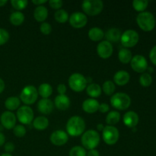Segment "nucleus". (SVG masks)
Masks as SVG:
<instances>
[{
    "instance_id": "obj_38",
    "label": "nucleus",
    "mask_w": 156,
    "mask_h": 156,
    "mask_svg": "<svg viewBox=\"0 0 156 156\" xmlns=\"http://www.w3.org/2000/svg\"><path fill=\"white\" fill-rule=\"evenodd\" d=\"M9 39V34L5 29L0 28V46L4 45Z\"/></svg>"
},
{
    "instance_id": "obj_2",
    "label": "nucleus",
    "mask_w": 156,
    "mask_h": 156,
    "mask_svg": "<svg viewBox=\"0 0 156 156\" xmlns=\"http://www.w3.org/2000/svg\"><path fill=\"white\" fill-rule=\"evenodd\" d=\"M100 135L94 129H90L82 134L81 141L85 149L92 150L95 149V148L98 146L100 143Z\"/></svg>"
},
{
    "instance_id": "obj_49",
    "label": "nucleus",
    "mask_w": 156,
    "mask_h": 156,
    "mask_svg": "<svg viewBox=\"0 0 156 156\" xmlns=\"http://www.w3.org/2000/svg\"><path fill=\"white\" fill-rule=\"evenodd\" d=\"M97 128H98V130L103 131L105 126H104V125L102 124V123H99V124L97 125Z\"/></svg>"
},
{
    "instance_id": "obj_10",
    "label": "nucleus",
    "mask_w": 156,
    "mask_h": 156,
    "mask_svg": "<svg viewBox=\"0 0 156 156\" xmlns=\"http://www.w3.org/2000/svg\"><path fill=\"white\" fill-rule=\"evenodd\" d=\"M17 118L23 124H30L34 120V112L29 106H22L17 111Z\"/></svg>"
},
{
    "instance_id": "obj_16",
    "label": "nucleus",
    "mask_w": 156,
    "mask_h": 156,
    "mask_svg": "<svg viewBox=\"0 0 156 156\" xmlns=\"http://www.w3.org/2000/svg\"><path fill=\"white\" fill-rule=\"evenodd\" d=\"M123 121L127 127L134 128L139 123L138 114L134 111H128L123 116Z\"/></svg>"
},
{
    "instance_id": "obj_5",
    "label": "nucleus",
    "mask_w": 156,
    "mask_h": 156,
    "mask_svg": "<svg viewBox=\"0 0 156 156\" xmlns=\"http://www.w3.org/2000/svg\"><path fill=\"white\" fill-rule=\"evenodd\" d=\"M82 8L87 15L94 16L101 12L104 3L101 0H85L82 2Z\"/></svg>"
},
{
    "instance_id": "obj_28",
    "label": "nucleus",
    "mask_w": 156,
    "mask_h": 156,
    "mask_svg": "<svg viewBox=\"0 0 156 156\" xmlns=\"http://www.w3.org/2000/svg\"><path fill=\"white\" fill-rule=\"evenodd\" d=\"M20 101L19 98L15 96H12V97H9L6 99L5 102V106L7 108L8 110L10 111H15V110L18 109V107L20 106Z\"/></svg>"
},
{
    "instance_id": "obj_45",
    "label": "nucleus",
    "mask_w": 156,
    "mask_h": 156,
    "mask_svg": "<svg viewBox=\"0 0 156 156\" xmlns=\"http://www.w3.org/2000/svg\"><path fill=\"white\" fill-rule=\"evenodd\" d=\"M86 156H100L99 152L96 149H92V150H89L87 153Z\"/></svg>"
},
{
    "instance_id": "obj_32",
    "label": "nucleus",
    "mask_w": 156,
    "mask_h": 156,
    "mask_svg": "<svg viewBox=\"0 0 156 156\" xmlns=\"http://www.w3.org/2000/svg\"><path fill=\"white\" fill-rule=\"evenodd\" d=\"M148 4H149V2L147 0H134L133 2V6L134 9L140 12H144L145 9L147 8Z\"/></svg>"
},
{
    "instance_id": "obj_3",
    "label": "nucleus",
    "mask_w": 156,
    "mask_h": 156,
    "mask_svg": "<svg viewBox=\"0 0 156 156\" xmlns=\"http://www.w3.org/2000/svg\"><path fill=\"white\" fill-rule=\"evenodd\" d=\"M136 22L139 27L144 31H151L155 27V17L151 12H143L136 17Z\"/></svg>"
},
{
    "instance_id": "obj_4",
    "label": "nucleus",
    "mask_w": 156,
    "mask_h": 156,
    "mask_svg": "<svg viewBox=\"0 0 156 156\" xmlns=\"http://www.w3.org/2000/svg\"><path fill=\"white\" fill-rule=\"evenodd\" d=\"M111 104L115 109L124 111L126 110L131 104V98L125 93H115L111 98Z\"/></svg>"
},
{
    "instance_id": "obj_41",
    "label": "nucleus",
    "mask_w": 156,
    "mask_h": 156,
    "mask_svg": "<svg viewBox=\"0 0 156 156\" xmlns=\"http://www.w3.org/2000/svg\"><path fill=\"white\" fill-rule=\"evenodd\" d=\"M5 151L6 152V153H12V152H14V150H15V145H14V143H7L5 144Z\"/></svg>"
},
{
    "instance_id": "obj_40",
    "label": "nucleus",
    "mask_w": 156,
    "mask_h": 156,
    "mask_svg": "<svg viewBox=\"0 0 156 156\" xmlns=\"http://www.w3.org/2000/svg\"><path fill=\"white\" fill-rule=\"evenodd\" d=\"M49 4H50V7L53 8L54 9H59V8H61L62 6V0H50L49 2Z\"/></svg>"
},
{
    "instance_id": "obj_1",
    "label": "nucleus",
    "mask_w": 156,
    "mask_h": 156,
    "mask_svg": "<svg viewBox=\"0 0 156 156\" xmlns=\"http://www.w3.org/2000/svg\"><path fill=\"white\" fill-rule=\"evenodd\" d=\"M85 129V120L79 116L69 118L66 123V130L72 136H79L83 134Z\"/></svg>"
},
{
    "instance_id": "obj_23",
    "label": "nucleus",
    "mask_w": 156,
    "mask_h": 156,
    "mask_svg": "<svg viewBox=\"0 0 156 156\" xmlns=\"http://www.w3.org/2000/svg\"><path fill=\"white\" fill-rule=\"evenodd\" d=\"M33 126L37 130H44L49 126V120L46 117L40 116L33 120Z\"/></svg>"
},
{
    "instance_id": "obj_7",
    "label": "nucleus",
    "mask_w": 156,
    "mask_h": 156,
    "mask_svg": "<svg viewBox=\"0 0 156 156\" xmlns=\"http://www.w3.org/2000/svg\"><path fill=\"white\" fill-rule=\"evenodd\" d=\"M38 97V91L33 85H27L24 87L21 91L20 98L21 101L27 105H33Z\"/></svg>"
},
{
    "instance_id": "obj_42",
    "label": "nucleus",
    "mask_w": 156,
    "mask_h": 156,
    "mask_svg": "<svg viewBox=\"0 0 156 156\" xmlns=\"http://www.w3.org/2000/svg\"><path fill=\"white\" fill-rule=\"evenodd\" d=\"M149 58L152 63L156 66V46L152 47V49L151 50L150 53H149Z\"/></svg>"
},
{
    "instance_id": "obj_19",
    "label": "nucleus",
    "mask_w": 156,
    "mask_h": 156,
    "mask_svg": "<svg viewBox=\"0 0 156 156\" xmlns=\"http://www.w3.org/2000/svg\"><path fill=\"white\" fill-rule=\"evenodd\" d=\"M55 105L60 111H66L70 106V100L66 94H59L55 98Z\"/></svg>"
},
{
    "instance_id": "obj_18",
    "label": "nucleus",
    "mask_w": 156,
    "mask_h": 156,
    "mask_svg": "<svg viewBox=\"0 0 156 156\" xmlns=\"http://www.w3.org/2000/svg\"><path fill=\"white\" fill-rule=\"evenodd\" d=\"M99 102L96 99L88 98L86 99L82 103V109L85 112L88 114H94L98 111Z\"/></svg>"
},
{
    "instance_id": "obj_11",
    "label": "nucleus",
    "mask_w": 156,
    "mask_h": 156,
    "mask_svg": "<svg viewBox=\"0 0 156 156\" xmlns=\"http://www.w3.org/2000/svg\"><path fill=\"white\" fill-rule=\"evenodd\" d=\"M131 67L136 73H144L148 68V62L146 58L142 55H136L130 61Z\"/></svg>"
},
{
    "instance_id": "obj_48",
    "label": "nucleus",
    "mask_w": 156,
    "mask_h": 156,
    "mask_svg": "<svg viewBox=\"0 0 156 156\" xmlns=\"http://www.w3.org/2000/svg\"><path fill=\"white\" fill-rule=\"evenodd\" d=\"M5 89V82L2 79L0 78V94L4 91Z\"/></svg>"
},
{
    "instance_id": "obj_47",
    "label": "nucleus",
    "mask_w": 156,
    "mask_h": 156,
    "mask_svg": "<svg viewBox=\"0 0 156 156\" xmlns=\"http://www.w3.org/2000/svg\"><path fill=\"white\" fill-rule=\"evenodd\" d=\"M5 141V136L0 132V147L4 145Z\"/></svg>"
},
{
    "instance_id": "obj_29",
    "label": "nucleus",
    "mask_w": 156,
    "mask_h": 156,
    "mask_svg": "<svg viewBox=\"0 0 156 156\" xmlns=\"http://www.w3.org/2000/svg\"><path fill=\"white\" fill-rule=\"evenodd\" d=\"M37 91L43 98H48L53 93V88L50 84L43 83L39 86Z\"/></svg>"
},
{
    "instance_id": "obj_14",
    "label": "nucleus",
    "mask_w": 156,
    "mask_h": 156,
    "mask_svg": "<svg viewBox=\"0 0 156 156\" xmlns=\"http://www.w3.org/2000/svg\"><path fill=\"white\" fill-rule=\"evenodd\" d=\"M0 121L3 127L7 129H13L16 124V117L11 111H5L0 117Z\"/></svg>"
},
{
    "instance_id": "obj_13",
    "label": "nucleus",
    "mask_w": 156,
    "mask_h": 156,
    "mask_svg": "<svg viewBox=\"0 0 156 156\" xmlns=\"http://www.w3.org/2000/svg\"><path fill=\"white\" fill-rule=\"evenodd\" d=\"M113 45L107 41L99 43L97 47V53L102 59H108L113 53Z\"/></svg>"
},
{
    "instance_id": "obj_51",
    "label": "nucleus",
    "mask_w": 156,
    "mask_h": 156,
    "mask_svg": "<svg viewBox=\"0 0 156 156\" xmlns=\"http://www.w3.org/2000/svg\"><path fill=\"white\" fill-rule=\"evenodd\" d=\"M0 156H12L11 154H9V153H4V154H2Z\"/></svg>"
},
{
    "instance_id": "obj_35",
    "label": "nucleus",
    "mask_w": 156,
    "mask_h": 156,
    "mask_svg": "<svg viewBox=\"0 0 156 156\" xmlns=\"http://www.w3.org/2000/svg\"><path fill=\"white\" fill-rule=\"evenodd\" d=\"M86 150L82 146H74L69 151V156H86Z\"/></svg>"
},
{
    "instance_id": "obj_30",
    "label": "nucleus",
    "mask_w": 156,
    "mask_h": 156,
    "mask_svg": "<svg viewBox=\"0 0 156 156\" xmlns=\"http://www.w3.org/2000/svg\"><path fill=\"white\" fill-rule=\"evenodd\" d=\"M120 120V113L117 112V111H111L110 113H108V114L106 117V123L108 124H109L110 126H113V125H115L117 123H118V122Z\"/></svg>"
},
{
    "instance_id": "obj_8",
    "label": "nucleus",
    "mask_w": 156,
    "mask_h": 156,
    "mask_svg": "<svg viewBox=\"0 0 156 156\" xmlns=\"http://www.w3.org/2000/svg\"><path fill=\"white\" fill-rule=\"evenodd\" d=\"M139 39H140L139 34L136 30L129 29L122 34L120 42L125 48H129L136 45Z\"/></svg>"
},
{
    "instance_id": "obj_33",
    "label": "nucleus",
    "mask_w": 156,
    "mask_h": 156,
    "mask_svg": "<svg viewBox=\"0 0 156 156\" xmlns=\"http://www.w3.org/2000/svg\"><path fill=\"white\" fill-rule=\"evenodd\" d=\"M152 82V77L149 73H145L140 76V83L143 87L150 86Z\"/></svg>"
},
{
    "instance_id": "obj_9",
    "label": "nucleus",
    "mask_w": 156,
    "mask_h": 156,
    "mask_svg": "<svg viewBox=\"0 0 156 156\" xmlns=\"http://www.w3.org/2000/svg\"><path fill=\"white\" fill-rule=\"evenodd\" d=\"M102 132H103L102 133V138L106 144L112 146L118 141L120 134H119L118 129L115 126H105Z\"/></svg>"
},
{
    "instance_id": "obj_31",
    "label": "nucleus",
    "mask_w": 156,
    "mask_h": 156,
    "mask_svg": "<svg viewBox=\"0 0 156 156\" xmlns=\"http://www.w3.org/2000/svg\"><path fill=\"white\" fill-rule=\"evenodd\" d=\"M54 18L57 22L65 23L69 20V15L66 10L59 9L55 12Z\"/></svg>"
},
{
    "instance_id": "obj_46",
    "label": "nucleus",
    "mask_w": 156,
    "mask_h": 156,
    "mask_svg": "<svg viewBox=\"0 0 156 156\" xmlns=\"http://www.w3.org/2000/svg\"><path fill=\"white\" fill-rule=\"evenodd\" d=\"M32 2H33L34 4L37 5V6H40V5H42L43 4L47 2V1H46V0H33Z\"/></svg>"
},
{
    "instance_id": "obj_44",
    "label": "nucleus",
    "mask_w": 156,
    "mask_h": 156,
    "mask_svg": "<svg viewBox=\"0 0 156 156\" xmlns=\"http://www.w3.org/2000/svg\"><path fill=\"white\" fill-rule=\"evenodd\" d=\"M57 91L59 94H65L66 92V86L64 84H59L57 86Z\"/></svg>"
},
{
    "instance_id": "obj_25",
    "label": "nucleus",
    "mask_w": 156,
    "mask_h": 156,
    "mask_svg": "<svg viewBox=\"0 0 156 156\" xmlns=\"http://www.w3.org/2000/svg\"><path fill=\"white\" fill-rule=\"evenodd\" d=\"M101 88L98 84L91 83L87 86V94L91 98H98L101 94Z\"/></svg>"
},
{
    "instance_id": "obj_36",
    "label": "nucleus",
    "mask_w": 156,
    "mask_h": 156,
    "mask_svg": "<svg viewBox=\"0 0 156 156\" xmlns=\"http://www.w3.org/2000/svg\"><path fill=\"white\" fill-rule=\"evenodd\" d=\"M11 4L13 6L14 9H17V10L20 11L24 9L27 7L28 2L27 0H12L11 1Z\"/></svg>"
},
{
    "instance_id": "obj_20",
    "label": "nucleus",
    "mask_w": 156,
    "mask_h": 156,
    "mask_svg": "<svg viewBox=\"0 0 156 156\" xmlns=\"http://www.w3.org/2000/svg\"><path fill=\"white\" fill-rule=\"evenodd\" d=\"M129 79H130L129 74L124 70H120V71L117 72L114 76V82L120 86H123V85H126L129 82Z\"/></svg>"
},
{
    "instance_id": "obj_24",
    "label": "nucleus",
    "mask_w": 156,
    "mask_h": 156,
    "mask_svg": "<svg viewBox=\"0 0 156 156\" xmlns=\"http://www.w3.org/2000/svg\"><path fill=\"white\" fill-rule=\"evenodd\" d=\"M88 37L93 41H100L105 37V33L99 27H92L88 31Z\"/></svg>"
},
{
    "instance_id": "obj_34",
    "label": "nucleus",
    "mask_w": 156,
    "mask_h": 156,
    "mask_svg": "<svg viewBox=\"0 0 156 156\" xmlns=\"http://www.w3.org/2000/svg\"><path fill=\"white\" fill-rule=\"evenodd\" d=\"M102 89L107 95H111L112 94H114V91H115V85H114V82L111 81H106L103 84Z\"/></svg>"
},
{
    "instance_id": "obj_17",
    "label": "nucleus",
    "mask_w": 156,
    "mask_h": 156,
    "mask_svg": "<svg viewBox=\"0 0 156 156\" xmlns=\"http://www.w3.org/2000/svg\"><path fill=\"white\" fill-rule=\"evenodd\" d=\"M37 109L43 114H50L53 110V103L49 98H43L38 102Z\"/></svg>"
},
{
    "instance_id": "obj_37",
    "label": "nucleus",
    "mask_w": 156,
    "mask_h": 156,
    "mask_svg": "<svg viewBox=\"0 0 156 156\" xmlns=\"http://www.w3.org/2000/svg\"><path fill=\"white\" fill-rule=\"evenodd\" d=\"M13 133L15 136L17 137H23L26 134V129L22 125H15L13 128Z\"/></svg>"
},
{
    "instance_id": "obj_39",
    "label": "nucleus",
    "mask_w": 156,
    "mask_h": 156,
    "mask_svg": "<svg viewBox=\"0 0 156 156\" xmlns=\"http://www.w3.org/2000/svg\"><path fill=\"white\" fill-rule=\"evenodd\" d=\"M40 30H41L42 34H44L45 35H48L51 33L52 26L49 23L44 22L43 24H41V27H40Z\"/></svg>"
},
{
    "instance_id": "obj_21",
    "label": "nucleus",
    "mask_w": 156,
    "mask_h": 156,
    "mask_svg": "<svg viewBox=\"0 0 156 156\" xmlns=\"http://www.w3.org/2000/svg\"><path fill=\"white\" fill-rule=\"evenodd\" d=\"M105 37L107 41L110 43H117L120 41L121 37V32L118 28L113 27L109 29L105 34Z\"/></svg>"
},
{
    "instance_id": "obj_26",
    "label": "nucleus",
    "mask_w": 156,
    "mask_h": 156,
    "mask_svg": "<svg viewBox=\"0 0 156 156\" xmlns=\"http://www.w3.org/2000/svg\"><path fill=\"white\" fill-rule=\"evenodd\" d=\"M118 58L119 60H120L122 63H129L133 58L132 53H131L130 50H129L128 49L121 48L119 50Z\"/></svg>"
},
{
    "instance_id": "obj_43",
    "label": "nucleus",
    "mask_w": 156,
    "mask_h": 156,
    "mask_svg": "<svg viewBox=\"0 0 156 156\" xmlns=\"http://www.w3.org/2000/svg\"><path fill=\"white\" fill-rule=\"evenodd\" d=\"M109 110H110L109 105H107L106 103H103L101 104V105H99L98 111H100L101 113H106L108 112Z\"/></svg>"
},
{
    "instance_id": "obj_15",
    "label": "nucleus",
    "mask_w": 156,
    "mask_h": 156,
    "mask_svg": "<svg viewBox=\"0 0 156 156\" xmlns=\"http://www.w3.org/2000/svg\"><path fill=\"white\" fill-rule=\"evenodd\" d=\"M68 135L62 130L54 131L50 136V142L56 146H63L68 142Z\"/></svg>"
},
{
    "instance_id": "obj_12",
    "label": "nucleus",
    "mask_w": 156,
    "mask_h": 156,
    "mask_svg": "<svg viewBox=\"0 0 156 156\" xmlns=\"http://www.w3.org/2000/svg\"><path fill=\"white\" fill-rule=\"evenodd\" d=\"M69 24L75 28H82L86 25L88 22V18L87 16L82 12H76L71 15V16L69 18Z\"/></svg>"
},
{
    "instance_id": "obj_6",
    "label": "nucleus",
    "mask_w": 156,
    "mask_h": 156,
    "mask_svg": "<svg viewBox=\"0 0 156 156\" xmlns=\"http://www.w3.org/2000/svg\"><path fill=\"white\" fill-rule=\"evenodd\" d=\"M87 79L80 73H73L69 79V85L70 88L76 92H81L87 86Z\"/></svg>"
},
{
    "instance_id": "obj_27",
    "label": "nucleus",
    "mask_w": 156,
    "mask_h": 156,
    "mask_svg": "<svg viewBox=\"0 0 156 156\" xmlns=\"http://www.w3.org/2000/svg\"><path fill=\"white\" fill-rule=\"evenodd\" d=\"M9 20H10V22L13 25L19 26L24 22V15L22 12H19V11H16V12H14L11 14Z\"/></svg>"
},
{
    "instance_id": "obj_22",
    "label": "nucleus",
    "mask_w": 156,
    "mask_h": 156,
    "mask_svg": "<svg viewBox=\"0 0 156 156\" xmlns=\"http://www.w3.org/2000/svg\"><path fill=\"white\" fill-rule=\"evenodd\" d=\"M48 16V10L45 6H37L34 12V17L39 22L44 21Z\"/></svg>"
},
{
    "instance_id": "obj_50",
    "label": "nucleus",
    "mask_w": 156,
    "mask_h": 156,
    "mask_svg": "<svg viewBox=\"0 0 156 156\" xmlns=\"http://www.w3.org/2000/svg\"><path fill=\"white\" fill-rule=\"evenodd\" d=\"M7 2H8L7 0H0V7L4 6Z\"/></svg>"
}]
</instances>
